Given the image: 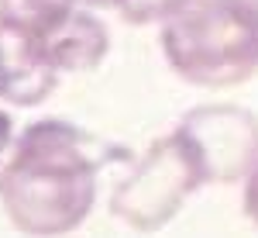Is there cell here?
<instances>
[{"instance_id":"9","label":"cell","mask_w":258,"mask_h":238,"mask_svg":"<svg viewBox=\"0 0 258 238\" xmlns=\"http://www.w3.org/2000/svg\"><path fill=\"white\" fill-rule=\"evenodd\" d=\"M14 141H18V135H14V118H11V111L0 107V169H4V162L11 156Z\"/></svg>"},{"instance_id":"2","label":"cell","mask_w":258,"mask_h":238,"mask_svg":"<svg viewBox=\"0 0 258 238\" xmlns=\"http://www.w3.org/2000/svg\"><path fill=\"white\" fill-rule=\"evenodd\" d=\"M162 56L189 86L224 90L258 73V0H182L162 21Z\"/></svg>"},{"instance_id":"10","label":"cell","mask_w":258,"mask_h":238,"mask_svg":"<svg viewBox=\"0 0 258 238\" xmlns=\"http://www.w3.org/2000/svg\"><path fill=\"white\" fill-rule=\"evenodd\" d=\"M83 7H117V0H76Z\"/></svg>"},{"instance_id":"3","label":"cell","mask_w":258,"mask_h":238,"mask_svg":"<svg viewBox=\"0 0 258 238\" xmlns=\"http://www.w3.org/2000/svg\"><path fill=\"white\" fill-rule=\"evenodd\" d=\"M207 183L193 141L182 128L162 135L110 194V214L135 231H159Z\"/></svg>"},{"instance_id":"4","label":"cell","mask_w":258,"mask_h":238,"mask_svg":"<svg viewBox=\"0 0 258 238\" xmlns=\"http://www.w3.org/2000/svg\"><path fill=\"white\" fill-rule=\"evenodd\" d=\"M193 141L207 183H238L258 166V118L238 104H203L179 121Z\"/></svg>"},{"instance_id":"6","label":"cell","mask_w":258,"mask_h":238,"mask_svg":"<svg viewBox=\"0 0 258 238\" xmlns=\"http://www.w3.org/2000/svg\"><path fill=\"white\" fill-rule=\"evenodd\" d=\"M45 52V59L52 62L55 73H86L97 69L107 49H110V35L103 28V21L93 18L90 11L76 7L73 14H66L59 24H52L45 35H35Z\"/></svg>"},{"instance_id":"7","label":"cell","mask_w":258,"mask_h":238,"mask_svg":"<svg viewBox=\"0 0 258 238\" xmlns=\"http://www.w3.org/2000/svg\"><path fill=\"white\" fill-rule=\"evenodd\" d=\"M182 0H117V11L127 24H155L165 21Z\"/></svg>"},{"instance_id":"8","label":"cell","mask_w":258,"mask_h":238,"mask_svg":"<svg viewBox=\"0 0 258 238\" xmlns=\"http://www.w3.org/2000/svg\"><path fill=\"white\" fill-rule=\"evenodd\" d=\"M241 207H244V218L258 224V166L248 173L244 179V194H241Z\"/></svg>"},{"instance_id":"5","label":"cell","mask_w":258,"mask_h":238,"mask_svg":"<svg viewBox=\"0 0 258 238\" xmlns=\"http://www.w3.org/2000/svg\"><path fill=\"white\" fill-rule=\"evenodd\" d=\"M59 73L45 59L38 38L0 21V100L11 107H35L52 97Z\"/></svg>"},{"instance_id":"1","label":"cell","mask_w":258,"mask_h":238,"mask_svg":"<svg viewBox=\"0 0 258 238\" xmlns=\"http://www.w3.org/2000/svg\"><path fill=\"white\" fill-rule=\"evenodd\" d=\"M127 149L69 121L41 118L18 135L0 169V204L11 224L31 238L76 231L97 204L100 169Z\"/></svg>"}]
</instances>
